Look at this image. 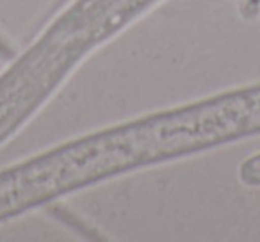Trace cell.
Listing matches in <instances>:
<instances>
[{"mask_svg": "<svg viewBox=\"0 0 260 242\" xmlns=\"http://www.w3.org/2000/svg\"><path fill=\"white\" fill-rule=\"evenodd\" d=\"M162 0H75L23 52L30 72L61 86L77 64L100 45Z\"/></svg>", "mask_w": 260, "mask_h": 242, "instance_id": "2", "label": "cell"}, {"mask_svg": "<svg viewBox=\"0 0 260 242\" xmlns=\"http://www.w3.org/2000/svg\"><path fill=\"white\" fill-rule=\"evenodd\" d=\"M260 135V84L87 134L0 171V223L98 182Z\"/></svg>", "mask_w": 260, "mask_h": 242, "instance_id": "1", "label": "cell"}]
</instances>
